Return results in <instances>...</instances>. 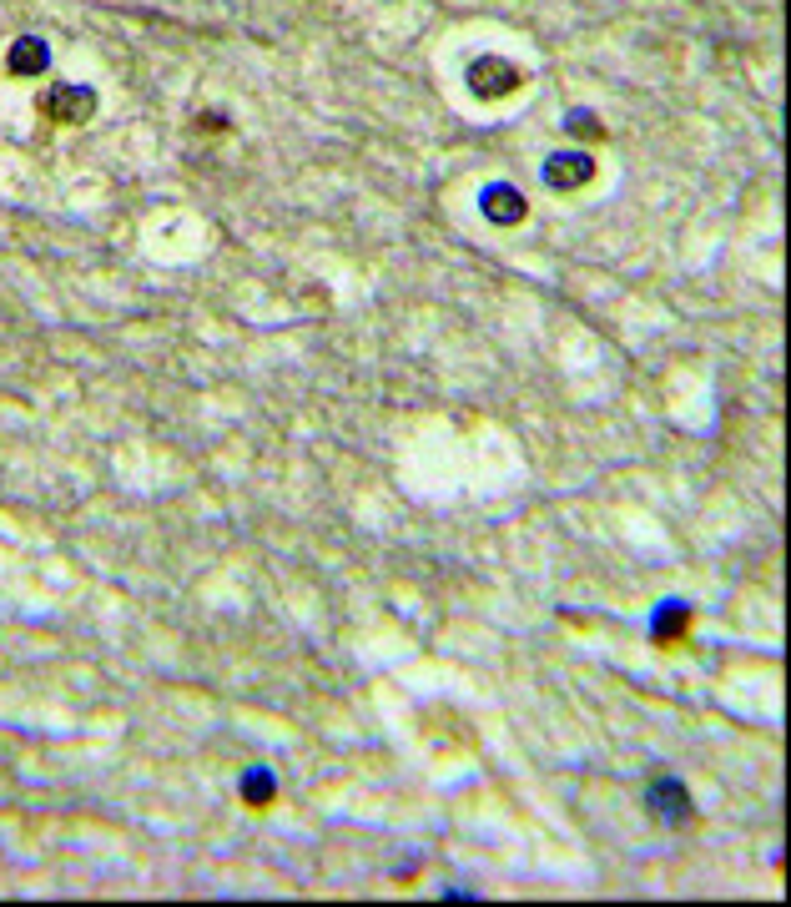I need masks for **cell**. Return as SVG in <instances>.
I'll return each mask as SVG.
<instances>
[{
	"mask_svg": "<svg viewBox=\"0 0 791 907\" xmlns=\"http://www.w3.org/2000/svg\"><path fill=\"white\" fill-rule=\"evenodd\" d=\"M46 61H51V51H46V41H36V36L16 41V51H11V71H16V76H36V71H46Z\"/></svg>",
	"mask_w": 791,
	"mask_h": 907,
	"instance_id": "obj_5",
	"label": "cell"
},
{
	"mask_svg": "<svg viewBox=\"0 0 791 907\" xmlns=\"http://www.w3.org/2000/svg\"><path fill=\"white\" fill-rule=\"evenodd\" d=\"M590 177H595V162H590L585 152H560V157L545 162V182L560 187V192H565V187H585Z\"/></svg>",
	"mask_w": 791,
	"mask_h": 907,
	"instance_id": "obj_3",
	"label": "cell"
},
{
	"mask_svg": "<svg viewBox=\"0 0 791 907\" xmlns=\"http://www.w3.org/2000/svg\"><path fill=\"white\" fill-rule=\"evenodd\" d=\"M469 86H474L479 96H504V91L519 86V66H509V61H499V56L474 61V66H469Z\"/></svg>",
	"mask_w": 791,
	"mask_h": 907,
	"instance_id": "obj_2",
	"label": "cell"
},
{
	"mask_svg": "<svg viewBox=\"0 0 791 907\" xmlns=\"http://www.w3.org/2000/svg\"><path fill=\"white\" fill-rule=\"evenodd\" d=\"M242 797H247L252 807H268V802H273V776H268V771L242 776Z\"/></svg>",
	"mask_w": 791,
	"mask_h": 907,
	"instance_id": "obj_6",
	"label": "cell"
},
{
	"mask_svg": "<svg viewBox=\"0 0 791 907\" xmlns=\"http://www.w3.org/2000/svg\"><path fill=\"white\" fill-rule=\"evenodd\" d=\"M41 111L61 126H76L96 111V91L91 86H51V91H41Z\"/></svg>",
	"mask_w": 791,
	"mask_h": 907,
	"instance_id": "obj_1",
	"label": "cell"
},
{
	"mask_svg": "<svg viewBox=\"0 0 791 907\" xmlns=\"http://www.w3.org/2000/svg\"><path fill=\"white\" fill-rule=\"evenodd\" d=\"M484 212H489L494 222H519V217H524V197H519L509 182H499V187L484 192Z\"/></svg>",
	"mask_w": 791,
	"mask_h": 907,
	"instance_id": "obj_4",
	"label": "cell"
},
{
	"mask_svg": "<svg viewBox=\"0 0 791 907\" xmlns=\"http://www.w3.org/2000/svg\"><path fill=\"white\" fill-rule=\"evenodd\" d=\"M570 126H575L580 137H600V126H595V116H590V111H575V116H570Z\"/></svg>",
	"mask_w": 791,
	"mask_h": 907,
	"instance_id": "obj_8",
	"label": "cell"
},
{
	"mask_svg": "<svg viewBox=\"0 0 791 907\" xmlns=\"http://www.w3.org/2000/svg\"><path fill=\"white\" fill-rule=\"evenodd\" d=\"M686 620H691V615H686V605H666V615L655 620V635H661V640H676V635L686 630Z\"/></svg>",
	"mask_w": 791,
	"mask_h": 907,
	"instance_id": "obj_7",
	"label": "cell"
}]
</instances>
